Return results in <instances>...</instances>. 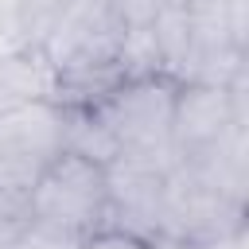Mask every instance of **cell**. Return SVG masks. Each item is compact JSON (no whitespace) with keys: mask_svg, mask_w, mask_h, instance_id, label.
<instances>
[{"mask_svg":"<svg viewBox=\"0 0 249 249\" xmlns=\"http://www.w3.org/2000/svg\"><path fill=\"white\" fill-rule=\"evenodd\" d=\"M128 31L132 27L117 0H66L39 47L58 74V105L86 109L128 78Z\"/></svg>","mask_w":249,"mask_h":249,"instance_id":"6da1fadb","label":"cell"},{"mask_svg":"<svg viewBox=\"0 0 249 249\" xmlns=\"http://www.w3.org/2000/svg\"><path fill=\"white\" fill-rule=\"evenodd\" d=\"M245 222V163H175L163 183L160 245L175 249H226L241 237Z\"/></svg>","mask_w":249,"mask_h":249,"instance_id":"7a4b0ae2","label":"cell"},{"mask_svg":"<svg viewBox=\"0 0 249 249\" xmlns=\"http://www.w3.org/2000/svg\"><path fill=\"white\" fill-rule=\"evenodd\" d=\"M70 148V109L31 101L0 109V218H19L43 171Z\"/></svg>","mask_w":249,"mask_h":249,"instance_id":"3957f363","label":"cell"},{"mask_svg":"<svg viewBox=\"0 0 249 249\" xmlns=\"http://www.w3.org/2000/svg\"><path fill=\"white\" fill-rule=\"evenodd\" d=\"M27 218L51 233L70 241H89L93 233L109 230V179L105 163L66 148L39 179Z\"/></svg>","mask_w":249,"mask_h":249,"instance_id":"277c9868","label":"cell"},{"mask_svg":"<svg viewBox=\"0 0 249 249\" xmlns=\"http://www.w3.org/2000/svg\"><path fill=\"white\" fill-rule=\"evenodd\" d=\"M241 156V101L237 86L183 82L171 117L175 163H218Z\"/></svg>","mask_w":249,"mask_h":249,"instance_id":"5b68a950","label":"cell"},{"mask_svg":"<svg viewBox=\"0 0 249 249\" xmlns=\"http://www.w3.org/2000/svg\"><path fill=\"white\" fill-rule=\"evenodd\" d=\"M167 167H171V152H160V156H113L105 163L109 230L136 233V237H148V241L160 245Z\"/></svg>","mask_w":249,"mask_h":249,"instance_id":"8992f818","label":"cell"},{"mask_svg":"<svg viewBox=\"0 0 249 249\" xmlns=\"http://www.w3.org/2000/svg\"><path fill=\"white\" fill-rule=\"evenodd\" d=\"M31 101H58V74L39 47L0 54V109L31 105Z\"/></svg>","mask_w":249,"mask_h":249,"instance_id":"52a82bcc","label":"cell"},{"mask_svg":"<svg viewBox=\"0 0 249 249\" xmlns=\"http://www.w3.org/2000/svg\"><path fill=\"white\" fill-rule=\"evenodd\" d=\"M62 8H66V0H8L0 54L23 51V47H43V39L51 35L54 19L62 16Z\"/></svg>","mask_w":249,"mask_h":249,"instance_id":"ba28073f","label":"cell"},{"mask_svg":"<svg viewBox=\"0 0 249 249\" xmlns=\"http://www.w3.org/2000/svg\"><path fill=\"white\" fill-rule=\"evenodd\" d=\"M0 249H78V241L35 226L27 214L0 218Z\"/></svg>","mask_w":249,"mask_h":249,"instance_id":"9c48e42d","label":"cell"},{"mask_svg":"<svg viewBox=\"0 0 249 249\" xmlns=\"http://www.w3.org/2000/svg\"><path fill=\"white\" fill-rule=\"evenodd\" d=\"M78 249H163L148 237H136V233H121V230H101L93 233L89 241H82Z\"/></svg>","mask_w":249,"mask_h":249,"instance_id":"30bf717a","label":"cell"}]
</instances>
